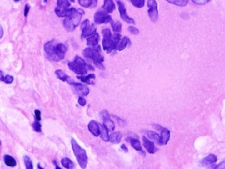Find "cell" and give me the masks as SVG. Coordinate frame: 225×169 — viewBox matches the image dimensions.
Returning a JSON list of instances; mask_svg holds the SVG:
<instances>
[{
	"label": "cell",
	"instance_id": "1",
	"mask_svg": "<svg viewBox=\"0 0 225 169\" xmlns=\"http://www.w3.org/2000/svg\"><path fill=\"white\" fill-rule=\"evenodd\" d=\"M66 51H67V47L66 45L62 43L58 44L55 40L48 41L44 45L45 56L52 61L59 62L63 60Z\"/></svg>",
	"mask_w": 225,
	"mask_h": 169
},
{
	"label": "cell",
	"instance_id": "2",
	"mask_svg": "<svg viewBox=\"0 0 225 169\" xmlns=\"http://www.w3.org/2000/svg\"><path fill=\"white\" fill-rule=\"evenodd\" d=\"M103 35L102 47L107 54H110L114 50H117L118 45L121 41V35L115 33L112 35L110 29L105 28L102 31Z\"/></svg>",
	"mask_w": 225,
	"mask_h": 169
},
{
	"label": "cell",
	"instance_id": "3",
	"mask_svg": "<svg viewBox=\"0 0 225 169\" xmlns=\"http://www.w3.org/2000/svg\"><path fill=\"white\" fill-rule=\"evenodd\" d=\"M84 14V10L81 8L77 10L74 8H69L63 23L66 30L69 32L73 31L80 24L82 16Z\"/></svg>",
	"mask_w": 225,
	"mask_h": 169
},
{
	"label": "cell",
	"instance_id": "4",
	"mask_svg": "<svg viewBox=\"0 0 225 169\" xmlns=\"http://www.w3.org/2000/svg\"><path fill=\"white\" fill-rule=\"evenodd\" d=\"M82 54L85 58L92 60L98 69L102 70L105 69V67L103 64L104 58L102 54L101 46L98 45L95 47L87 48L83 50Z\"/></svg>",
	"mask_w": 225,
	"mask_h": 169
},
{
	"label": "cell",
	"instance_id": "5",
	"mask_svg": "<svg viewBox=\"0 0 225 169\" xmlns=\"http://www.w3.org/2000/svg\"><path fill=\"white\" fill-rule=\"evenodd\" d=\"M68 67L70 70L73 71L75 74L81 76H84L87 74L89 70H95L93 66L87 64L82 58L78 56H75L74 61L68 63Z\"/></svg>",
	"mask_w": 225,
	"mask_h": 169
},
{
	"label": "cell",
	"instance_id": "6",
	"mask_svg": "<svg viewBox=\"0 0 225 169\" xmlns=\"http://www.w3.org/2000/svg\"><path fill=\"white\" fill-rule=\"evenodd\" d=\"M71 145L79 166L81 168L85 169L88 163V157H87L86 150L82 148L74 139H71Z\"/></svg>",
	"mask_w": 225,
	"mask_h": 169
},
{
	"label": "cell",
	"instance_id": "7",
	"mask_svg": "<svg viewBox=\"0 0 225 169\" xmlns=\"http://www.w3.org/2000/svg\"><path fill=\"white\" fill-rule=\"evenodd\" d=\"M81 28L82 31L81 33V38L84 39V38H89L91 36H93L96 33V27H95L94 24H91L90 21L88 19L85 20L81 23Z\"/></svg>",
	"mask_w": 225,
	"mask_h": 169
},
{
	"label": "cell",
	"instance_id": "8",
	"mask_svg": "<svg viewBox=\"0 0 225 169\" xmlns=\"http://www.w3.org/2000/svg\"><path fill=\"white\" fill-rule=\"evenodd\" d=\"M70 7V2L68 0H58L55 12L58 16L66 17L67 11Z\"/></svg>",
	"mask_w": 225,
	"mask_h": 169
},
{
	"label": "cell",
	"instance_id": "9",
	"mask_svg": "<svg viewBox=\"0 0 225 169\" xmlns=\"http://www.w3.org/2000/svg\"><path fill=\"white\" fill-rule=\"evenodd\" d=\"M95 23L97 24H108L112 21V16L103 10H99L94 15Z\"/></svg>",
	"mask_w": 225,
	"mask_h": 169
},
{
	"label": "cell",
	"instance_id": "10",
	"mask_svg": "<svg viewBox=\"0 0 225 169\" xmlns=\"http://www.w3.org/2000/svg\"><path fill=\"white\" fill-rule=\"evenodd\" d=\"M148 15L149 18L153 23H156L158 19V3L154 0L152 1H148Z\"/></svg>",
	"mask_w": 225,
	"mask_h": 169
},
{
	"label": "cell",
	"instance_id": "11",
	"mask_svg": "<svg viewBox=\"0 0 225 169\" xmlns=\"http://www.w3.org/2000/svg\"><path fill=\"white\" fill-rule=\"evenodd\" d=\"M116 3H117L118 6V10L120 12V18L128 24H135V20L132 19L130 16H128L127 15L126 8H125L124 4L122 2V1H116Z\"/></svg>",
	"mask_w": 225,
	"mask_h": 169
},
{
	"label": "cell",
	"instance_id": "12",
	"mask_svg": "<svg viewBox=\"0 0 225 169\" xmlns=\"http://www.w3.org/2000/svg\"><path fill=\"white\" fill-rule=\"evenodd\" d=\"M103 118V125L108 131H114L115 129V124L113 120L110 118V115L106 111H103L102 112Z\"/></svg>",
	"mask_w": 225,
	"mask_h": 169
},
{
	"label": "cell",
	"instance_id": "13",
	"mask_svg": "<svg viewBox=\"0 0 225 169\" xmlns=\"http://www.w3.org/2000/svg\"><path fill=\"white\" fill-rule=\"evenodd\" d=\"M70 84L75 88V90H77V91L82 97L88 95V94H89V89L86 85V84L80 83H75L73 81Z\"/></svg>",
	"mask_w": 225,
	"mask_h": 169
},
{
	"label": "cell",
	"instance_id": "14",
	"mask_svg": "<svg viewBox=\"0 0 225 169\" xmlns=\"http://www.w3.org/2000/svg\"><path fill=\"white\" fill-rule=\"evenodd\" d=\"M142 139H143V146L149 153L152 154L156 153V152L158 151V149L156 147L154 143L151 140H149L148 137L145 136H143Z\"/></svg>",
	"mask_w": 225,
	"mask_h": 169
},
{
	"label": "cell",
	"instance_id": "15",
	"mask_svg": "<svg viewBox=\"0 0 225 169\" xmlns=\"http://www.w3.org/2000/svg\"><path fill=\"white\" fill-rule=\"evenodd\" d=\"M160 145L165 146L168 143L170 138V131L167 128H162L160 133Z\"/></svg>",
	"mask_w": 225,
	"mask_h": 169
},
{
	"label": "cell",
	"instance_id": "16",
	"mask_svg": "<svg viewBox=\"0 0 225 169\" xmlns=\"http://www.w3.org/2000/svg\"><path fill=\"white\" fill-rule=\"evenodd\" d=\"M216 162H217V157H216V156L211 154L206 156V158H203L201 161H200V164H201L202 166H208L211 165V164L216 163Z\"/></svg>",
	"mask_w": 225,
	"mask_h": 169
},
{
	"label": "cell",
	"instance_id": "17",
	"mask_svg": "<svg viewBox=\"0 0 225 169\" xmlns=\"http://www.w3.org/2000/svg\"><path fill=\"white\" fill-rule=\"evenodd\" d=\"M101 9L107 12L108 14H110L116 9V6L114 2L112 0H105L103 1V5Z\"/></svg>",
	"mask_w": 225,
	"mask_h": 169
},
{
	"label": "cell",
	"instance_id": "18",
	"mask_svg": "<svg viewBox=\"0 0 225 169\" xmlns=\"http://www.w3.org/2000/svg\"><path fill=\"white\" fill-rule=\"evenodd\" d=\"M88 129L89 131L92 133L95 137H98L100 135L99 125L96 121L91 120L88 125Z\"/></svg>",
	"mask_w": 225,
	"mask_h": 169
},
{
	"label": "cell",
	"instance_id": "19",
	"mask_svg": "<svg viewBox=\"0 0 225 169\" xmlns=\"http://www.w3.org/2000/svg\"><path fill=\"white\" fill-rule=\"evenodd\" d=\"M99 41V35L98 33L87 39V45L91 47H95V46L98 45V43Z\"/></svg>",
	"mask_w": 225,
	"mask_h": 169
},
{
	"label": "cell",
	"instance_id": "20",
	"mask_svg": "<svg viewBox=\"0 0 225 169\" xmlns=\"http://www.w3.org/2000/svg\"><path fill=\"white\" fill-rule=\"evenodd\" d=\"M55 73H56V76L58 77V78L60 80H61V81H62L68 82V83H69V84L72 81V80L70 79V77H69V76H68L67 74H66L63 70H57L56 71Z\"/></svg>",
	"mask_w": 225,
	"mask_h": 169
},
{
	"label": "cell",
	"instance_id": "21",
	"mask_svg": "<svg viewBox=\"0 0 225 169\" xmlns=\"http://www.w3.org/2000/svg\"><path fill=\"white\" fill-rule=\"evenodd\" d=\"M129 141H130V143L131 146L134 148L135 150L138 151H141L142 152L141 154H144V151H143V149L142 147H141V143H140V141L138 139H136V138H134V137H131L130 139H129Z\"/></svg>",
	"mask_w": 225,
	"mask_h": 169
},
{
	"label": "cell",
	"instance_id": "22",
	"mask_svg": "<svg viewBox=\"0 0 225 169\" xmlns=\"http://www.w3.org/2000/svg\"><path fill=\"white\" fill-rule=\"evenodd\" d=\"M77 79L80 80L82 83H85L89 84H93L94 82L92 80L95 79V75L94 74H90L87 76H78Z\"/></svg>",
	"mask_w": 225,
	"mask_h": 169
},
{
	"label": "cell",
	"instance_id": "23",
	"mask_svg": "<svg viewBox=\"0 0 225 169\" xmlns=\"http://www.w3.org/2000/svg\"><path fill=\"white\" fill-rule=\"evenodd\" d=\"M79 4L81 6L84 8H95L98 5V1L96 0H79Z\"/></svg>",
	"mask_w": 225,
	"mask_h": 169
},
{
	"label": "cell",
	"instance_id": "24",
	"mask_svg": "<svg viewBox=\"0 0 225 169\" xmlns=\"http://www.w3.org/2000/svg\"><path fill=\"white\" fill-rule=\"evenodd\" d=\"M122 134L118 131L113 132L110 135V141L112 143H119L121 141Z\"/></svg>",
	"mask_w": 225,
	"mask_h": 169
},
{
	"label": "cell",
	"instance_id": "25",
	"mask_svg": "<svg viewBox=\"0 0 225 169\" xmlns=\"http://www.w3.org/2000/svg\"><path fill=\"white\" fill-rule=\"evenodd\" d=\"M3 160L6 165L9 167H15L16 166V164H17L16 160L10 155L4 156Z\"/></svg>",
	"mask_w": 225,
	"mask_h": 169
},
{
	"label": "cell",
	"instance_id": "26",
	"mask_svg": "<svg viewBox=\"0 0 225 169\" xmlns=\"http://www.w3.org/2000/svg\"><path fill=\"white\" fill-rule=\"evenodd\" d=\"M99 130H100V136L104 141L108 142L110 140V135L108 134V131L104 127L103 125H99Z\"/></svg>",
	"mask_w": 225,
	"mask_h": 169
},
{
	"label": "cell",
	"instance_id": "27",
	"mask_svg": "<svg viewBox=\"0 0 225 169\" xmlns=\"http://www.w3.org/2000/svg\"><path fill=\"white\" fill-rule=\"evenodd\" d=\"M128 45H131V41L130 39L127 37H124L122 39H121V41H120V43L118 45V48L117 50L118 51H122L124 50L125 48H127V46Z\"/></svg>",
	"mask_w": 225,
	"mask_h": 169
},
{
	"label": "cell",
	"instance_id": "28",
	"mask_svg": "<svg viewBox=\"0 0 225 169\" xmlns=\"http://www.w3.org/2000/svg\"><path fill=\"white\" fill-rule=\"evenodd\" d=\"M62 165L66 169H74V164L71 160L68 158H64L61 160Z\"/></svg>",
	"mask_w": 225,
	"mask_h": 169
},
{
	"label": "cell",
	"instance_id": "29",
	"mask_svg": "<svg viewBox=\"0 0 225 169\" xmlns=\"http://www.w3.org/2000/svg\"><path fill=\"white\" fill-rule=\"evenodd\" d=\"M147 135L151 140L153 141L154 142H156L158 144L160 145V136L159 134L157 133L155 131H148Z\"/></svg>",
	"mask_w": 225,
	"mask_h": 169
},
{
	"label": "cell",
	"instance_id": "30",
	"mask_svg": "<svg viewBox=\"0 0 225 169\" xmlns=\"http://www.w3.org/2000/svg\"><path fill=\"white\" fill-rule=\"evenodd\" d=\"M111 24H112V29H113L114 32L116 33H120L122 31V24L119 21H117V22L114 23L113 20L111 22Z\"/></svg>",
	"mask_w": 225,
	"mask_h": 169
},
{
	"label": "cell",
	"instance_id": "31",
	"mask_svg": "<svg viewBox=\"0 0 225 169\" xmlns=\"http://www.w3.org/2000/svg\"><path fill=\"white\" fill-rule=\"evenodd\" d=\"M168 3L174 4V5L178 6H185L188 3V0H168Z\"/></svg>",
	"mask_w": 225,
	"mask_h": 169
},
{
	"label": "cell",
	"instance_id": "32",
	"mask_svg": "<svg viewBox=\"0 0 225 169\" xmlns=\"http://www.w3.org/2000/svg\"><path fill=\"white\" fill-rule=\"evenodd\" d=\"M24 162L26 169H33V164L31 159L28 156H24Z\"/></svg>",
	"mask_w": 225,
	"mask_h": 169
},
{
	"label": "cell",
	"instance_id": "33",
	"mask_svg": "<svg viewBox=\"0 0 225 169\" xmlns=\"http://www.w3.org/2000/svg\"><path fill=\"white\" fill-rule=\"evenodd\" d=\"M130 2L133 6L138 8H141L145 6L144 0H130Z\"/></svg>",
	"mask_w": 225,
	"mask_h": 169
},
{
	"label": "cell",
	"instance_id": "34",
	"mask_svg": "<svg viewBox=\"0 0 225 169\" xmlns=\"http://www.w3.org/2000/svg\"><path fill=\"white\" fill-rule=\"evenodd\" d=\"M32 127L34 129L35 131L41 133V125L39 121L35 120V122L32 124Z\"/></svg>",
	"mask_w": 225,
	"mask_h": 169
},
{
	"label": "cell",
	"instance_id": "35",
	"mask_svg": "<svg viewBox=\"0 0 225 169\" xmlns=\"http://www.w3.org/2000/svg\"><path fill=\"white\" fill-rule=\"evenodd\" d=\"M128 31L131 34H132V35H138L139 33V31L138 29L132 26H130L128 27Z\"/></svg>",
	"mask_w": 225,
	"mask_h": 169
},
{
	"label": "cell",
	"instance_id": "36",
	"mask_svg": "<svg viewBox=\"0 0 225 169\" xmlns=\"http://www.w3.org/2000/svg\"><path fill=\"white\" fill-rule=\"evenodd\" d=\"M14 81V78L12 76H10V75H6L5 77V79H4V83H6L7 84H10V83H12V82H13Z\"/></svg>",
	"mask_w": 225,
	"mask_h": 169
},
{
	"label": "cell",
	"instance_id": "37",
	"mask_svg": "<svg viewBox=\"0 0 225 169\" xmlns=\"http://www.w3.org/2000/svg\"><path fill=\"white\" fill-rule=\"evenodd\" d=\"M78 102L79 104L81 105V106H85V105L87 104V101L84 98H83V97L80 96V97H79V98H78Z\"/></svg>",
	"mask_w": 225,
	"mask_h": 169
},
{
	"label": "cell",
	"instance_id": "38",
	"mask_svg": "<svg viewBox=\"0 0 225 169\" xmlns=\"http://www.w3.org/2000/svg\"><path fill=\"white\" fill-rule=\"evenodd\" d=\"M35 115L36 120L38 121H40L41 119V112L39 110H35Z\"/></svg>",
	"mask_w": 225,
	"mask_h": 169
},
{
	"label": "cell",
	"instance_id": "39",
	"mask_svg": "<svg viewBox=\"0 0 225 169\" xmlns=\"http://www.w3.org/2000/svg\"><path fill=\"white\" fill-rule=\"evenodd\" d=\"M214 169H225V161H223L218 164Z\"/></svg>",
	"mask_w": 225,
	"mask_h": 169
},
{
	"label": "cell",
	"instance_id": "40",
	"mask_svg": "<svg viewBox=\"0 0 225 169\" xmlns=\"http://www.w3.org/2000/svg\"><path fill=\"white\" fill-rule=\"evenodd\" d=\"M193 3H196V4H198V5H205L206 3H207L208 2L210 1H205V0H203V1H196V0H193Z\"/></svg>",
	"mask_w": 225,
	"mask_h": 169
},
{
	"label": "cell",
	"instance_id": "41",
	"mask_svg": "<svg viewBox=\"0 0 225 169\" xmlns=\"http://www.w3.org/2000/svg\"><path fill=\"white\" fill-rule=\"evenodd\" d=\"M29 10H30V6H29L28 4H26V6H25L24 8V16L26 17L28 16Z\"/></svg>",
	"mask_w": 225,
	"mask_h": 169
},
{
	"label": "cell",
	"instance_id": "42",
	"mask_svg": "<svg viewBox=\"0 0 225 169\" xmlns=\"http://www.w3.org/2000/svg\"><path fill=\"white\" fill-rule=\"evenodd\" d=\"M120 148H121L122 151H124V152H126V153L128 152V148L126 147V145L125 144H122L121 146H120Z\"/></svg>",
	"mask_w": 225,
	"mask_h": 169
},
{
	"label": "cell",
	"instance_id": "43",
	"mask_svg": "<svg viewBox=\"0 0 225 169\" xmlns=\"http://www.w3.org/2000/svg\"><path fill=\"white\" fill-rule=\"evenodd\" d=\"M4 79H5V77H4L3 72L0 70V81H4Z\"/></svg>",
	"mask_w": 225,
	"mask_h": 169
},
{
	"label": "cell",
	"instance_id": "44",
	"mask_svg": "<svg viewBox=\"0 0 225 169\" xmlns=\"http://www.w3.org/2000/svg\"><path fill=\"white\" fill-rule=\"evenodd\" d=\"M3 35V30L2 27L0 25V39H2Z\"/></svg>",
	"mask_w": 225,
	"mask_h": 169
},
{
	"label": "cell",
	"instance_id": "45",
	"mask_svg": "<svg viewBox=\"0 0 225 169\" xmlns=\"http://www.w3.org/2000/svg\"><path fill=\"white\" fill-rule=\"evenodd\" d=\"M53 163H54V164H55V165H56V169H62L60 167H59V166H58V164H57V163H56V160H54Z\"/></svg>",
	"mask_w": 225,
	"mask_h": 169
},
{
	"label": "cell",
	"instance_id": "46",
	"mask_svg": "<svg viewBox=\"0 0 225 169\" xmlns=\"http://www.w3.org/2000/svg\"><path fill=\"white\" fill-rule=\"evenodd\" d=\"M38 168H39V169H44L43 168H42V167H41V165H40V164H38Z\"/></svg>",
	"mask_w": 225,
	"mask_h": 169
},
{
	"label": "cell",
	"instance_id": "47",
	"mask_svg": "<svg viewBox=\"0 0 225 169\" xmlns=\"http://www.w3.org/2000/svg\"><path fill=\"white\" fill-rule=\"evenodd\" d=\"M0 144H1V141H0Z\"/></svg>",
	"mask_w": 225,
	"mask_h": 169
}]
</instances>
